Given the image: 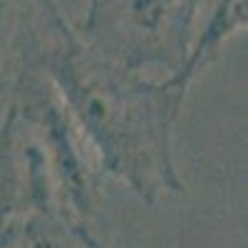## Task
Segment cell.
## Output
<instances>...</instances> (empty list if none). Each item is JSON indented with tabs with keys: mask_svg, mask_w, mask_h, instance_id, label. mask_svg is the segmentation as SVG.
<instances>
[{
	"mask_svg": "<svg viewBox=\"0 0 248 248\" xmlns=\"http://www.w3.org/2000/svg\"><path fill=\"white\" fill-rule=\"evenodd\" d=\"M15 47L52 85L102 176L152 206L184 191L176 122L189 87L102 57L82 43L57 0H17Z\"/></svg>",
	"mask_w": 248,
	"mask_h": 248,
	"instance_id": "6da1fadb",
	"label": "cell"
},
{
	"mask_svg": "<svg viewBox=\"0 0 248 248\" xmlns=\"http://www.w3.org/2000/svg\"><path fill=\"white\" fill-rule=\"evenodd\" d=\"M20 60L0 114V218L37 211L97 229L102 174L45 75Z\"/></svg>",
	"mask_w": 248,
	"mask_h": 248,
	"instance_id": "7a4b0ae2",
	"label": "cell"
},
{
	"mask_svg": "<svg viewBox=\"0 0 248 248\" xmlns=\"http://www.w3.org/2000/svg\"><path fill=\"white\" fill-rule=\"evenodd\" d=\"M206 0H87L75 28L82 43L129 70L176 72Z\"/></svg>",
	"mask_w": 248,
	"mask_h": 248,
	"instance_id": "3957f363",
	"label": "cell"
},
{
	"mask_svg": "<svg viewBox=\"0 0 248 248\" xmlns=\"http://www.w3.org/2000/svg\"><path fill=\"white\" fill-rule=\"evenodd\" d=\"M0 248H109L99 229L79 226L52 214H13L0 218Z\"/></svg>",
	"mask_w": 248,
	"mask_h": 248,
	"instance_id": "277c9868",
	"label": "cell"
},
{
	"mask_svg": "<svg viewBox=\"0 0 248 248\" xmlns=\"http://www.w3.org/2000/svg\"><path fill=\"white\" fill-rule=\"evenodd\" d=\"M206 10H209V15L203 20V28L194 32L184 65L176 72H171V77L189 90L199 79V75L218 60L223 45L238 32H243L248 23L246 0H211Z\"/></svg>",
	"mask_w": 248,
	"mask_h": 248,
	"instance_id": "5b68a950",
	"label": "cell"
}]
</instances>
